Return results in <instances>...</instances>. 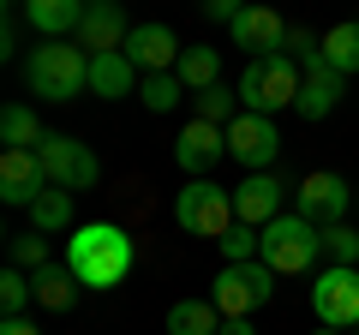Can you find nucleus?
<instances>
[{"label": "nucleus", "mask_w": 359, "mask_h": 335, "mask_svg": "<svg viewBox=\"0 0 359 335\" xmlns=\"http://www.w3.org/2000/svg\"><path fill=\"white\" fill-rule=\"evenodd\" d=\"M30 282H36V306L42 311H72L78 294H84V282H78L66 264H48V270H36Z\"/></svg>", "instance_id": "obj_20"}, {"label": "nucleus", "mask_w": 359, "mask_h": 335, "mask_svg": "<svg viewBox=\"0 0 359 335\" xmlns=\"http://www.w3.org/2000/svg\"><path fill=\"white\" fill-rule=\"evenodd\" d=\"M228 156V126H210V120H186L180 126V138H174V162H180V174H192V180H210V168Z\"/></svg>", "instance_id": "obj_11"}, {"label": "nucleus", "mask_w": 359, "mask_h": 335, "mask_svg": "<svg viewBox=\"0 0 359 335\" xmlns=\"http://www.w3.org/2000/svg\"><path fill=\"white\" fill-rule=\"evenodd\" d=\"M299 72H306V84H299V102H294V114H306V120L335 114V102H341V84H347V78L335 72L330 60H323V48L299 54Z\"/></svg>", "instance_id": "obj_14"}, {"label": "nucleus", "mask_w": 359, "mask_h": 335, "mask_svg": "<svg viewBox=\"0 0 359 335\" xmlns=\"http://www.w3.org/2000/svg\"><path fill=\"white\" fill-rule=\"evenodd\" d=\"M257 258L276 275H306V270H318V258H323V228L306 221L299 210H287V216H276L264 228V252H257Z\"/></svg>", "instance_id": "obj_4"}, {"label": "nucleus", "mask_w": 359, "mask_h": 335, "mask_svg": "<svg viewBox=\"0 0 359 335\" xmlns=\"http://www.w3.org/2000/svg\"><path fill=\"white\" fill-rule=\"evenodd\" d=\"M323 264H359V228H347V221L323 228Z\"/></svg>", "instance_id": "obj_31"}, {"label": "nucleus", "mask_w": 359, "mask_h": 335, "mask_svg": "<svg viewBox=\"0 0 359 335\" xmlns=\"http://www.w3.org/2000/svg\"><path fill=\"white\" fill-rule=\"evenodd\" d=\"M174 221L186 233H198V240H222V233L233 228V192L228 186H216V180H192V186H180V198H174Z\"/></svg>", "instance_id": "obj_6"}, {"label": "nucleus", "mask_w": 359, "mask_h": 335, "mask_svg": "<svg viewBox=\"0 0 359 335\" xmlns=\"http://www.w3.org/2000/svg\"><path fill=\"white\" fill-rule=\"evenodd\" d=\"M30 228L36 233H66L72 228V192H66V186H48V192L30 204Z\"/></svg>", "instance_id": "obj_24"}, {"label": "nucleus", "mask_w": 359, "mask_h": 335, "mask_svg": "<svg viewBox=\"0 0 359 335\" xmlns=\"http://www.w3.org/2000/svg\"><path fill=\"white\" fill-rule=\"evenodd\" d=\"M216 335H257V329H252V317H222Z\"/></svg>", "instance_id": "obj_35"}, {"label": "nucleus", "mask_w": 359, "mask_h": 335, "mask_svg": "<svg viewBox=\"0 0 359 335\" xmlns=\"http://www.w3.org/2000/svg\"><path fill=\"white\" fill-rule=\"evenodd\" d=\"M245 0H204V18H216V25H233V13H240Z\"/></svg>", "instance_id": "obj_32"}, {"label": "nucleus", "mask_w": 359, "mask_h": 335, "mask_svg": "<svg viewBox=\"0 0 359 335\" xmlns=\"http://www.w3.org/2000/svg\"><path fill=\"white\" fill-rule=\"evenodd\" d=\"M228 36H233V48H245V60H269V54H282V48H287V25H282V13H276V6H252V0L233 13Z\"/></svg>", "instance_id": "obj_10"}, {"label": "nucleus", "mask_w": 359, "mask_h": 335, "mask_svg": "<svg viewBox=\"0 0 359 335\" xmlns=\"http://www.w3.org/2000/svg\"><path fill=\"white\" fill-rule=\"evenodd\" d=\"M347 204H353V192H347L341 174H306V180L294 186V210H299L306 221H318V228L347 221Z\"/></svg>", "instance_id": "obj_12"}, {"label": "nucleus", "mask_w": 359, "mask_h": 335, "mask_svg": "<svg viewBox=\"0 0 359 335\" xmlns=\"http://www.w3.org/2000/svg\"><path fill=\"white\" fill-rule=\"evenodd\" d=\"M228 156L245 168V174H269L276 156H282V132H276V114H245L228 126Z\"/></svg>", "instance_id": "obj_8"}, {"label": "nucleus", "mask_w": 359, "mask_h": 335, "mask_svg": "<svg viewBox=\"0 0 359 335\" xmlns=\"http://www.w3.org/2000/svg\"><path fill=\"white\" fill-rule=\"evenodd\" d=\"M0 335H42V329L30 317H6V323H0Z\"/></svg>", "instance_id": "obj_34"}, {"label": "nucleus", "mask_w": 359, "mask_h": 335, "mask_svg": "<svg viewBox=\"0 0 359 335\" xmlns=\"http://www.w3.org/2000/svg\"><path fill=\"white\" fill-rule=\"evenodd\" d=\"M318 335H341V329H318Z\"/></svg>", "instance_id": "obj_36"}, {"label": "nucleus", "mask_w": 359, "mask_h": 335, "mask_svg": "<svg viewBox=\"0 0 359 335\" xmlns=\"http://www.w3.org/2000/svg\"><path fill=\"white\" fill-rule=\"evenodd\" d=\"M216 329H222L216 299H174L168 306V335H216Z\"/></svg>", "instance_id": "obj_22"}, {"label": "nucleus", "mask_w": 359, "mask_h": 335, "mask_svg": "<svg viewBox=\"0 0 359 335\" xmlns=\"http://www.w3.org/2000/svg\"><path fill=\"white\" fill-rule=\"evenodd\" d=\"M210 299H216L222 317H252L257 306L276 299V270H269L264 258H252V264H222V275L210 282Z\"/></svg>", "instance_id": "obj_5"}, {"label": "nucleus", "mask_w": 359, "mask_h": 335, "mask_svg": "<svg viewBox=\"0 0 359 335\" xmlns=\"http://www.w3.org/2000/svg\"><path fill=\"white\" fill-rule=\"evenodd\" d=\"M180 96H186V84H180V72H150L138 84V102L150 108V114H174Z\"/></svg>", "instance_id": "obj_25"}, {"label": "nucleus", "mask_w": 359, "mask_h": 335, "mask_svg": "<svg viewBox=\"0 0 359 335\" xmlns=\"http://www.w3.org/2000/svg\"><path fill=\"white\" fill-rule=\"evenodd\" d=\"M287 48H299V54H311V48H323V42L311 36V30H287Z\"/></svg>", "instance_id": "obj_33"}, {"label": "nucleus", "mask_w": 359, "mask_h": 335, "mask_svg": "<svg viewBox=\"0 0 359 335\" xmlns=\"http://www.w3.org/2000/svg\"><path fill=\"white\" fill-rule=\"evenodd\" d=\"M66 270L90 294L120 287L132 275V233L114 228V221H84V228H72V240H66Z\"/></svg>", "instance_id": "obj_1"}, {"label": "nucleus", "mask_w": 359, "mask_h": 335, "mask_svg": "<svg viewBox=\"0 0 359 335\" xmlns=\"http://www.w3.org/2000/svg\"><path fill=\"white\" fill-rule=\"evenodd\" d=\"M216 245H222V258H228V264H252L257 252H264V228H252V221H233V228L222 233Z\"/></svg>", "instance_id": "obj_29"}, {"label": "nucleus", "mask_w": 359, "mask_h": 335, "mask_svg": "<svg viewBox=\"0 0 359 335\" xmlns=\"http://www.w3.org/2000/svg\"><path fill=\"white\" fill-rule=\"evenodd\" d=\"M282 198H287V186L276 180V174H245V180L233 186V216L252 221V228H269V221L282 216Z\"/></svg>", "instance_id": "obj_16"}, {"label": "nucleus", "mask_w": 359, "mask_h": 335, "mask_svg": "<svg viewBox=\"0 0 359 335\" xmlns=\"http://www.w3.org/2000/svg\"><path fill=\"white\" fill-rule=\"evenodd\" d=\"M84 13H90V0H25V18H30V30H42V42L72 36L84 25Z\"/></svg>", "instance_id": "obj_19"}, {"label": "nucleus", "mask_w": 359, "mask_h": 335, "mask_svg": "<svg viewBox=\"0 0 359 335\" xmlns=\"http://www.w3.org/2000/svg\"><path fill=\"white\" fill-rule=\"evenodd\" d=\"M25 84L42 96V102H78L90 90V54L84 42H66V36H48L25 54Z\"/></svg>", "instance_id": "obj_2"}, {"label": "nucleus", "mask_w": 359, "mask_h": 335, "mask_svg": "<svg viewBox=\"0 0 359 335\" xmlns=\"http://www.w3.org/2000/svg\"><path fill=\"white\" fill-rule=\"evenodd\" d=\"M180 84H186V90H210V84H222V54L216 48H204V42H186V54H180Z\"/></svg>", "instance_id": "obj_23"}, {"label": "nucleus", "mask_w": 359, "mask_h": 335, "mask_svg": "<svg viewBox=\"0 0 359 335\" xmlns=\"http://www.w3.org/2000/svg\"><path fill=\"white\" fill-rule=\"evenodd\" d=\"M192 102H198V120H210V126H233L240 120V96H228V84H210Z\"/></svg>", "instance_id": "obj_30"}, {"label": "nucleus", "mask_w": 359, "mask_h": 335, "mask_svg": "<svg viewBox=\"0 0 359 335\" xmlns=\"http://www.w3.org/2000/svg\"><path fill=\"white\" fill-rule=\"evenodd\" d=\"M311 311L323 329H359V264H323L311 282Z\"/></svg>", "instance_id": "obj_7"}, {"label": "nucleus", "mask_w": 359, "mask_h": 335, "mask_svg": "<svg viewBox=\"0 0 359 335\" xmlns=\"http://www.w3.org/2000/svg\"><path fill=\"white\" fill-rule=\"evenodd\" d=\"M126 54H132V66H138V72L150 78V72H174L186 48H180V36H174L168 25H132Z\"/></svg>", "instance_id": "obj_15"}, {"label": "nucleus", "mask_w": 359, "mask_h": 335, "mask_svg": "<svg viewBox=\"0 0 359 335\" xmlns=\"http://www.w3.org/2000/svg\"><path fill=\"white\" fill-rule=\"evenodd\" d=\"M323 60L335 66V72H359V25H335L330 36H323Z\"/></svg>", "instance_id": "obj_27"}, {"label": "nucleus", "mask_w": 359, "mask_h": 335, "mask_svg": "<svg viewBox=\"0 0 359 335\" xmlns=\"http://www.w3.org/2000/svg\"><path fill=\"white\" fill-rule=\"evenodd\" d=\"M42 120H36V108H25V102H6L0 108V144L6 150H42Z\"/></svg>", "instance_id": "obj_21"}, {"label": "nucleus", "mask_w": 359, "mask_h": 335, "mask_svg": "<svg viewBox=\"0 0 359 335\" xmlns=\"http://www.w3.org/2000/svg\"><path fill=\"white\" fill-rule=\"evenodd\" d=\"M126 36H132V25L120 13V0H90L84 25H78V42L90 54H108V48H126Z\"/></svg>", "instance_id": "obj_17"}, {"label": "nucleus", "mask_w": 359, "mask_h": 335, "mask_svg": "<svg viewBox=\"0 0 359 335\" xmlns=\"http://www.w3.org/2000/svg\"><path fill=\"white\" fill-rule=\"evenodd\" d=\"M30 306H36V282L6 264V270H0V311H6V317H25Z\"/></svg>", "instance_id": "obj_26"}, {"label": "nucleus", "mask_w": 359, "mask_h": 335, "mask_svg": "<svg viewBox=\"0 0 359 335\" xmlns=\"http://www.w3.org/2000/svg\"><path fill=\"white\" fill-rule=\"evenodd\" d=\"M6 258H13V270L36 275V270H48V240H42L36 228H30V233H13V240H6Z\"/></svg>", "instance_id": "obj_28"}, {"label": "nucleus", "mask_w": 359, "mask_h": 335, "mask_svg": "<svg viewBox=\"0 0 359 335\" xmlns=\"http://www.w3.org/2000/svg\"><path fill=\"white\" fill-rule=\"evenodd\" d=\"M132 84H144V78H138V66H132V54H126V48L90 54V96L120 102V96H132Z\"/></svg>", "instance_id": "obj_18"}, {"label": "nucleus", "mask_w": 359, "mask_h": 335, "mask_svg": "<svg viewBox=\"0 0 359 335\" xmlns=\"http://www.w3.org/2000/svg\"><path fill=\"white\" fill-rule=\"evenodd\" d=\"M48 192V168H42L36 150H0V204L30 210Z\"/></svg>", "instance_id": "obj_13"}, {"label": "nucleus", "mask_w": 359, "mask_h": 335, "mask_svg": "<svg viewBox=\"0 0 359 335\" xmlns=\"http://www.w3.org/2000/svg\"><path fill=\"white\" fill-rule=\"evenodd\" d=\"M42 168H48V186H66V192H90L96 186V156H90V144H78V138H66V132H48L42 138Z\"/></svg>", "instance_id": "obj_9"}, {"label": "nucleus", "mask_w": 359, "mask_h": 335, "mask_svg": "<svg viewBox=\"0 0 359 335\" xmlns=\"http://www.w3.org/2000/svg\"><path fill=\"white\" fill-rule=\"evenodd\" d=\"M299 84H306V72H299L294 54H269V60H245L233 96H240L245 114H282L299 102Z\"/></svg>", "instance_id": "obj_3"}]
</instances>
